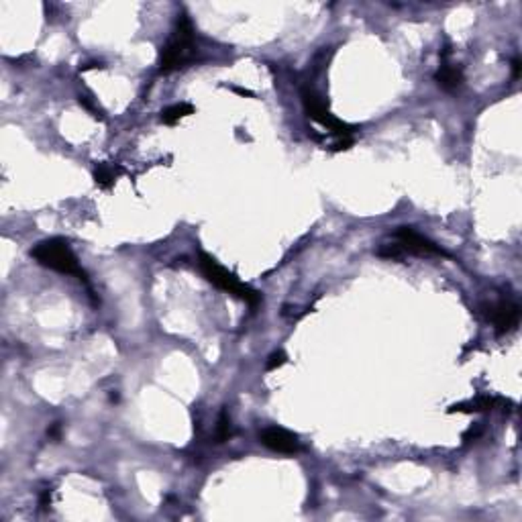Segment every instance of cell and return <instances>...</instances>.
Here are the masks:
<instances>
[{"label":"cell","mask_w":522,"mask_h":522,"mask_svg":"<svg viewBox=\"0 0 522 522\" xmlns=\"http://www.w3.org/2000/svg\"><path fill=\"white\" fill-rule=\"evenodd\" d=\"M194 57H196L194 27H192V21L186 14H180L170 41L161 47L159 74H171V71L180 70V68H186L188 64L194 61Z\"/></svg>","instance_id":"obj_1"},{"label":"cell","mask_w":522,"mask_h":522,"mask_svg":"<svg viewBox=\"0 0 522 522\" xmlns=\"http://www.w3.org/2000/svg\"><path fill=\"white\" fill-rule=\"evenodd\" d=\"M33 259L47 269H54L57 273H66V276H76L80 280H86L84 269L80 268L78 257L74 255L70 245L64 239H47L37 243L33 247Z\"/></svg>","instance_id":"obj_2"},{"label":"cell","mask_w":522,"mask_h":522,"mask_svg":"<svg viewBox=\"0 0 522 522\" xmlns=\"http://www.w3.org/2000/svg\"><path fill=\"white\" fill-rule=\"evenodd\" d=\"M198 266H200V271L204 273V278H206L212 286H216L219 290H223L226 294H233V296L245 300L249 306H257V304L261 302V294H259L257 290L249 288L247 283L239 282L235 273L226 271V269L209 254L198 255Z\"/></svg>","instance_id":"obj_3"},{"label":"cell","mask_w":522,"mask_h":522,"mask_svg":"<svg viewBox=\"0 0 522 522\" xmlns=\"http://www.w3.org/2000/svg\"><path fill=\"white\" fill-rule=\"evenodd\" d=\"M302 104H304V111L308 114V119H312L314 123H318L321 127H325L337 139L351 137L353 133L357 131L353 125H347V123H343L337 116H333V114L328 113V109H326L323 99L316 92H312V90H304L302 92Z\"/></svg>","instance_id":"obj_4"},{"label":"cell","mask_w":522,"mask_h":522,"mask_svg":"<svg viewBox=\"0 0 522 522\" xmlns=\"http://www.w3.org/2000/svg\"><path fill=\"white\" fill-rule=\"evenodd\" d=\"M394 245L402 251V255H421V257H447V254L438 247L437 243L426 239L412 226H398L394 233Z\"/></svg>","instance_id":"obj_5"},{"label":"cell","mask_w":522,"mask_h":522,"mask_svg":"<svg viewBox=\"0 0 522 522\" xmlns=\"http://www.w3.org/2000/svg\"><path fill=\"white\" fill-rule=\"evenodd\" d=\"M486 314L492 321V325H494L498 335H506L510 331H514L518 326V321H521V308L512 300H500V302H496V304H492L488 308Z\"/></svg>","instance_id":"obj_6"},{"label":"cell","mask_w":522,"mask_h":522,"mask_svg":"<svg viewBox=\"0 0 522 522\" xmlns=\"http://www.w3.org/2000/svg\"><path fill=\"white\" fill-rule=\"evenodd\" d=\"M261 445H266L268 449L276 453H283V455H294L300 451V441L294 433L280 428V426H269L261 435H259Z\"/></svg>","instance_id":"obj_7"},{"label":"cell","mask_w":522,"mask_h":522,"mask_svg":"<svg viewBox=\"0 0 522 522\" xmlns=\"http://www.w3.org/2000/svg\"><path fill=\"white\" fill-rule=\"evenodd\" d=\"M435 82L445 92H455L463 86V70L447 61V51H443V56H441V68L435 74Z\"/></svg>","instance_id":"obj_8"},{"label":"cell","mask_w":522,"mask_h":522,"mask_svg":"<svg viewBox=\"0 0 522 522\" xmlns=\"http://www.w3.org/2000/svg\"><path fill=\"white\" fill-rule=\"evenodd\" d=\"M121 174H123V170L119 166H113V164H106L104 161V164H99L94 168V182L102 190H111Z\"/></svg>","instance_id":"obj_9"},{"label":"cell","mask_w":522,"mask_h":522,"mask_svg":"<svg viewBox=\"0 0 522 522\" xmlns=\"http://www.w3.org/2000/svg\"><path fill=\"white\" fill-rule=\"evenodd\" d=\"M194 113V106L192 104H188V102H180V104H171L168 106L166 111H161L159 114V121L164 123V125H176V123H180L182 119L186 116H190V114Z\"/></svg>","instance_id":"obj_10"},{"label":"cell","mask_w":522,"mask_h":522,"mask_svg":"<svg viewBox=\"0 0 522 522\" xmlns=\"http://www.w3.org/2000/svg\"><path fill=\"white\" fill-rule=\"evenodd\" d=\"M229 437H231V421L223 412L221 418H219V426H216V438H219V443H225Z\"/></svg>","instance_id":"obj_11"},{"label":"cell","mask_w":522,"mask_h":522,"mask_svg":"<svg viewBox=\"0 0 522 522\" xmlns=\"http://www.w3.org/2000/svg\"><path fill=\"white\" fill-rule=\"evenodd\" d=\"M286 361H288V355H286L283 351H276V353H271V355H269V359H268V363H266V367H268L269 371H273V369L282 367Z\"/></svg>","instance_id":"obj_12"},{"label":"cell","mask_w":522,"mask_h":522,"mask_svg":"<svg viewBox=\"0 0 522 522\" xmlns=\"http://www.w3.org/2000/svg\"><path fill=\"white\" fill-rule=\"evenodd\" d=\"M80 104L84 106L88 113H92V116H96V119H99V116H102V113H100L99 106H96V104H94L92 100L88 99V96H80Z\"/></svg>","instance_id":"obj_13"},{"label":"cell","mask_w":522,"mask_h":522,"mask_svg":"<svg viewBox=\"0 0 522 522\" xmlns=\"http://www.w3.org/2000/svg\"><path fill=\"white\" fill-rule=\"evenodd\" d=\"M231 90L233 92H237V94H241V96H254L249 90H245V88H237V86H231Z\"/></svg>","instance_id":"obj_14"},{"label":"cell","mask_w":522,"mask_h":522,"mask_svg":"<svg viewBox=\"0 0 522 522\" xmlns=\"http://www.w3.org/2000/svg\"><path fill=\"white\" fill-rule=\"evenodd\" d=\"M49 504H51V494H49V492H45V494L41 496V506L43 508H47Z\"/></svg>","instance_id":"obj_15"},{"label":"cell","mask_w":522,"mask_h":522,"mask_svg":"<svg viewBox=\"0 0 522 522\" xmlns=\"http://www.w3.org/2000/svg\"><path fill=\"white\" fill-rule=\"evenodd\" d=\"M512 66H514V78H518V76H521V61L516 59V61H514Z\"/></svg>","instance_id":"obj_16"}]
</instances>
